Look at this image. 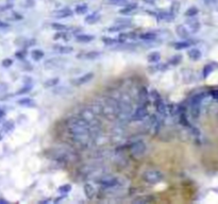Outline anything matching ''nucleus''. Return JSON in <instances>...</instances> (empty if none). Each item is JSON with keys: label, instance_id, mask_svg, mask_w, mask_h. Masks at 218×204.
Segmentation results:
<instances>
[{"label": "nucleus", "instance_id": "b1692460", "mask_svg": "<svg viewBox=\"0 0 218 204\" xmlns=\"http://www.w3.org/2000/svg\"><path fill=\"white\" fill-rule=\"evenodd\" d=\"M59 79L58 78H54V79H49V80H47L46 82H45V87H51V86H55V85H58V83H59Z\"/></svg>", "mask_w": 218, "mask_h": 204}, {"label": "nucleus", "instance_id": "39448f33", "mask_svg": "<svg viewBox=\"0 0 218 204\" xmlns=\"http://www.w3.org/2000/svg\"><path fill=\"white\" fill-rule=\"evenodd\" d=\"M94 78V74L93 72H88V74H83L82 77H80L79 79H77V80L73 81V83H75L76 85H82V84H85V83L90 82L92 79Z\"/></svg>", "mask_w": 218, "mask_h": 204}, {"label": "nucleus", "instance_id": "f3484780", "mask_svg": "<svg viewBox=\"0 0 218 204\" xmlns=\"http://www.w3.org/2000/svg\"><path fill=\"white\" fill-rule=\"evenodd\" d=\"M147 59H148V62H150V63H156V62H159L161 60V54L159 52H151Z\"/></svg>", "mask_w": 218, "mask_h": 204}, {"label": "nucleus", "instance_id": "e433bc0d", "mask_svg": "<svg viewBox=\"0 0 218 204\" xmlns=\"http://www.w3.org/2000/svg\"><path fill=\"white\" fill-rule=\"evenodd\" d=\"M210 94H211V96H212L213 98H215V99H218V89H216V91H212Z\"/></svg>", "mask_w": 218, "mask_h": 204}, {"label": "nucleus", "instance_id": "2f4dec72", "mask_svg": "<svg viewBox=\"0 0 218 204\" xmlns=\"http://www.w3.org/2000/svg\"><path fill=\"white\" fill-rule=\"evenodd\" d=\"M13 128H14V123H13L12 121H6L5 123L3 124V130L5 131V132H10V131H12Z\"/></svg>", "mask_w": 218, "mask_h": 204}, {"label": "nucleus", "instance_id": "4c0bfd02", "mask_svg": "<svg viewBox=\"0 0 218 204\" xmlns=\"http://www.w3.org/2000/svg\"><path fill=\"white\" fill-rule=\"evenodd\" d=\"M145 2H147V3H154V0H145Z\"/></svg>", "mask_w": 218, "mask_h": 204}, {"label": "nucleus", "instance_id": "423d86ee", "mask_svg": "<svg viewBox=\"0 0 218 204\" xmlns=\"http://www.w3.org/2000/svg\"><path fill=\"white\" fill-rule=\"evenodd\" d=\"M206 93H199V94H196L191 100V105H200L202 102V100L206 98Z\"/></svg>", "mask_w": 218, "mask_h": 204}, {"label": "nucleus", "instance_id": "9d476101", "mask_svg": "<svg viewBox=\"0 0 218 204\" xmlns=\"http://www.w3.org/2000/svg\"><path fill=\"white\" fill-rule=\"evenodd\" d=\"M94 36L93 35H88V34H79V35L76 36V40L79 43H90L94 40Z\"/></svg>", "mask_w": 218, "mask_h": 204}, {"label": "nucleus", "instance_id": "4468645a", "mask_svg": "<svg viewBox=\"0 0 218 204\" xmlns=\"http://www.w3.org/2000/svg\"><path fill=\"white\" fill-rule=\"evenodd\" d=\"M18 104L21 105V106H34L35 103L32 99L30 98H23V99H19L18 100Z\"/></svg>", "mask_w": 218, "mask_h": 204}, {"label": "nucleus", "instance_id": "a211bd4d", "mask_svg": "<svg viewBox=\"0 0 218 204\" xmlns=\"http://www.w3.org/2000/svg\"><path fill=\"white\" fill-rule=\"evenodd\" d=\"M139 37L144 40H153L156 38V35L153 32H146V33H142Z\"/></svg>", "mask_w": 218, "mask_h": 204}, {"label": "nucleus", "instance_id": "bb28decb", "mask_svg": "<svg viewBox=\"0 0 218 204\" xmlns=\"http://www.w3.org/2000/svg\"><path fill=\"white\" fill-rule=\"evenodd\" d=\"M72 190V186L69 184H65V185H62L61 187L59 188V192L63 195H66L67 192H69Z\"/></svg>", "mask_w": 218, "mask_h": 204}, {"label": "nucleus", "instance_id": "a878e982", "mask_svg": "<svg viewBox=\"0 0 218 204\" xmlns=\"http://www.w3.org/2000/svg\"><path fill=\"white\" fill-rule=\"evenodd\" d=\"M192 106V116L194 118H198L200 114V105H191Z\"/></svg>", "mask_w": 218, "mask_h": 204}, {"label": "nucleus", "instance_id": "473e14b6", "mask_svg": "<svg viewBox=\"0 0 218 204\" xmlns=\"http://www.w3.org/2000/svg\"><path fill=\"white\" fill-rule=\"evenodd\" d=\"M51 27H52L54 30H58V31H64V30L67 29V28H66L64 25H61V23H57V22H53L52 25H51Z\"/></svg>", "mask_w": 218, "mask_h": 204}, {"label": "nucleus", "instance_id": "6e6552de", "mask_svg": "<svg viewBox=\"0 0 218 204\" xmlns=\"http://www.w3.org/2000/svg\"><path fill=\"white\" fill-rule=\"evenodd\" d=\"M176 32H177V34H178V35L180 36L181 38H187V37H188V36H189L188 31H187V30L185 29L184 26H182V25L177 26V28H176Z\"/></svg>", "mask_w": 218, "mask_h": 204}, {"label": "nucleus", "instance_id": "412c9836", "mask_svg": "<svg viewBox=\"0 0 218 204\" xmlns=\"http://www.w3.org/2000/svg\"><path fill=\"white\" fill-rule=\"evenodd\" d=\"M181 61H182V55L177 54V55H174V57H172L171 59L169 60V64H170V65L177 66V65H179V64L181 63Z\"/></svg>", "mask_w": 218, "mask_h": 204}, {"label": "nucleus", "instance_id": "58836bf2", "mask_svg": "<svg viewBox=\"0 0 218 204\" xmlns=\"http://www.w3.org/2000/svg\"><path fill=\"white\" fill-rule=\"evenodd\" d=\"M2 138V136H1V133H0V139H1Z\"/></svg>", "mask_w": 218, "mask_h": 204}, {"label": "nucleus", "instance_id": "393cba45", "mask_svg": "<svg viewBox=\"0 0 218 204\" xmlns=\"http://www.w3.org/2000/svg\"><path fill=\"white\" fill-rule=\"evenodd\" d=\"M84 57L87 60H96L98 57H100V53L97 52V51H90L88 53H86Z\"/></svg>", "mask_w": 218, "mask_h": 204}, {"label": "nucleus", "instance_id": "ddd939ff", "mask_svg": "<svg viewBox=\"0 0 218 204\" xmlns=\"http://www.w3.org/2000/svg\"><path fill=\"white\" fill-rule=\"evenodd\" d=\"M136 8H137L136 3H127L126 5H124V9L120 10V13H121V14H129L130 12L134 11Z\"/></svg>", "mask_w": 218, "mask_h": 204}, {"label": "nucleus", "instance_id": "c756f323", "mask_svg": "<svg viewBox=\"0 0 218 204\" xmlns=\"http://www.w3.org/2000/svg\"><path fill=\"white\" fill-rule=\"evenodd\" d=\"M102 42L104 43L105 45H112V44H117L118 40H115V38H111V37H103Z\"/></svg>", "mask_w": 218, "mask_h": 204}, {"label": "nucleus", "instance_id": "0eeeda50", "mask_svg": "<svg viewBox=\"0 0 218 204\" xmlns=\"http://www.w3.org/2000/svg\"><path fill=\"white\" fill-rule=\"evenodd\" d=\"M100 184L103 185L104 187H113L117 184V181L114 178H103L100 181Z\"/></svg>", "mask_w": 218, "mask_h": 204}, {"label": "nucleus", "instance_id": "9b49d317", "mask_svg": "<svg viewBox=\"0 0 218 204\" xmlns=\"http://www.w3.org/2000/svg\"><path fill=\"white\" fill-rule=\"evenodd\" d=\"M84 194L88 199H92L95 196V188L90 184H85L84 185Z\"/></svg>", "mask_w": 218, "mask_h": 204}, {"label": "nucleus", "instance_id": "f8f14e48", "mask_svg": "<svg viewBox=\"0 0 218 204\" xmlns=\"http://www.w3.org/2000/svg\"><path fill=\"white\" fill-rule=\"evenodd\" d=\"M44 55H45L44 51L40 50V49H34V50H32V52H31V57L34 61H40V59L44 57Z\"/></svg>", "mask_w": 218, "mask_h": 204}, {"label": "nucleus", "instance_id": "f257e3e1", "mask_svg": "<svg viewBox=\"0 0 218 204\" xmlns=\"http://www.w3.org/2000/svg\"><path fill=\"white\" fill-rule=\"evenodd\" d=\"M143 179L149 184H156L163 180V175L157 170H147L143 173Z\"/></svg>", "mask_w": 218, "mask_h": 204}, {"label": "nucleus", "instance_id": "cd10ccee", "mask_svg": "<svg viewBox=\"0 0 218 204\" xmlns=\"http://www.w3.org/2000/svg\"><path fill=\"white\" fill-rule=\"evenodd\" d=\"M213 70H214V68H213L212 65H206L204 66V68H203V77L204 78H208L209 74H210Z\"/></svg>", "mask_w": 218, "mask_h": 204}, {"label": "nucleus", "instance_id": "c9c22d12", "mask_svg": "<svg viewBox=\"0 0 218 204\" xmlns=\"http://www.w3.org/2000/svg\"><path fill=\"white\" fill-rule=\"evenodd\" d=\"M31 89V86H26V87H23V88H21L20 91H18V93H17V95H23V94H25V93H28V92Z\"/></svg>", "mask_w": 218, "mask_h": 204}, {"label": "nucleus", "instance_id": "f704fd0d", "mask_svg": "<svg viewBox=\"0 0 218 204\" xmlns=\"http://www.w3.org/2000/svg\"><path fill=\"white\" fill-rule=\"evenodd\" d=\"M12 64H13V61L11 59H4L3 61H2V66H3V67H5V68L10 67Z\"/></svg>", "mask_w": 218, "mask_h": 204}, {"label": "nucleus", "instance_id": "6ab92c4d", "mask_svg": "<svg viewBox=\"0 0 218 204\" xmlns=\"http://www.w3.org/2000/svg\"><path fill=\"white\" fill-rule=\"evenodd\" d=\"M192 45L191 42H187V40H184V42H179L177 44H174V48L178 49V50H181V49H186L188 48L189 46Z\"/></svg>", "mask_w": 218, "mask_h": 204}, {"label": "nucleus", "instance_id": "2eb2a0df", "mask_svg": "<svg viewBox=\"0 0 218 204\" xmlns=\"http://www.w3.org/2000/svg\"><path fill=\"white\" fill-rule=\"evenodd\" d=\"M99 18H100V15H99L98 13H93V14L88 15L87 17H85V22L94 23L96 22V21H98Z\"/></svg>", "mask_w": 218, "mask_h": 204}, {"label": "nucleus", "instance_id": "7c9ffc66", "mask_svg": "<svg viewBox=\"0 0 218 204\" xmlns=\"http://www.w3.org/2000/svg\"><path fill=\"white\" fill-rule=\"evenodd\" d=\"M126 28H128L127 26H122V25H117V26H114V27L110 28L109 31L110 32H117V31H121V30L126 29Z\"/></svg>", "mask_w": 218, "mask_h": 204}, {"label": "nucleus", "instance_id": "dca6fc26", "mask_svg": "<svg viewBox=\"0 0 218 204\" xmlns=\"http://www.w3.org/2000/svg\"><path fill=\"white\" fill-rule=\"evenodd\" d=\"M54 49L60 53H72L73 51V48L70 46H54Z\"/></svg>", "mask_w": 218, "mask_h": 204}, {"label": "nucleus", "instance_id": "4be33fe9", "mask_svg": "<svg viewBox=\"0 0 218 204\" xmlns=\"http://www.w3.org/2000/svg\"><path fill=\"white\" fill-rule=\"evenodd\" d=\"M109 4H113V5H118V6H124L128 3V0H107Z\"/></svg>", "mask_w": 218, "mask_h": 204}, {"label": "nucleus", "instance_id": "7ed1b4c3", "mask_svg": "<svg viewBox=\"0 0 218 204\" xmlns=\"http://www.w3.org/2000/svg\"><path fill=\"white\" fill-rule=\"evenodd\" d=\"M147 116V109L145 106H139L136 109V111L134 112L132 116V119L135 120V121H139V120L145 119Z\"/></svg>", "mask_w": 218, "mask_h": 204}, {"label": "nucleus", "instance_id": "20e7f679", "mask_svg": "<svg viewBox=\"0 0 218 204\" xmlns=\"http://www.w3.org/2000/svg\"><path fill=\"white\" fill-rule=\"evenodd\" d=\"M72 15V11L69 9H62V10H58L54 11L52 13V16L54 18H66V17H69Z\"/></svg>", "mask_w": 218, "mask_h": 204}, {"label": "nucleus", "instance_id": "c85d7f7f", "mask_svg": "<svg viewBox=\"0 0 218 204\" xmlns=\"http://www.w3.org/2000/svg\"><path fill=\"white\" fill-rule=\"evenodd\" d=\"M115 23L117 25H122V26H127V27H130L131 25V20L130 19H116Z\"/></svg>", "mask_w": 218, "mask_h": 204}, {"label": "nucleus", "instance_id": "1a4fd4ad", "mask_svg": "<svg viewBox=\"0 0 218 204\" xmlns=\"http://www.w3.org/2000/svg\"><path fill=\"white\" fill-rule=\"evenodd\" d=\"M187 54H188V57L191 60H193V61H198V60L201 57V51H200L199 49L194 48V49H191Z\"/></svg>", "mask_w": 218, "mask_h": 204}, {"label": "nucleus", "instance_id": "aec40b11", "mask_svg": "<svg viewBox=\"0 0 218 204\" xmlns=\"http://www.w3.org/2000/svg\"><path fill=\"white\" fill-rule=\"evenodd\" d=\"M75 11H76V13H77V14L83 15V14H85V13L87 12V5H86V4H79V5L76 6Z\"/></svg>", "mask_w": 218, "mask_h": 204}, {"label": "nucleus", "instance_id": "5701e85b", "mask_svg": "<svg viewBox=\"0 0 218 204\" xmlns=\"http://www.w3.org/2000/svg\"><path fill=\"white\" fill-rule=\"evenodd\" d=\"M197 14H198V9L196 8V6H192V8H189L188 10L185 12V16L187 17H194Z\"/></svg>", "mask_w": 218, "mask_h": 204}, {"label": "nucleus", "instance_id": "f03ea898", "mask_svg": "<svg viewBox=\"0 0 218 204\" xmlns=\"http://www.w3.org/2000/svg\"><path fill=\"white\" fill-rule=\"evenodd\" d=\"M146 150V146L143 141H137L131 146V151L134 155H142Z\"/></svg>", "mask_w": 218, "mask_h": 204}, {"label": "nucleus", "instance_id": "72a5a7b5", "mask_svg": "<svg viewBox=\"0 0 218 204\" xmlns=\"http://www.w3.org/2000/svg\"><path fill=\"white\" fill-rule=\"evenodd\" d=\"M199 22L198 21H195V22H189V28L192 29V31L193 32H196L199 30Z\"/></svg>", "mask_w": 218, "mask_h": 204}]
</instances>
